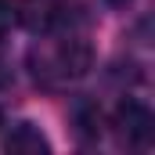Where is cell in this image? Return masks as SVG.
<instances>
[{"instance_id":"1","label":"cell","mask_w":155,"mask_h":155,"mask_svg":"<svg viewBox=\"0 0 155 155\" xmlns=\"http://www.w3.org/2000/svg\"><path fill=\"white\" fill-rule=\"evenodd\" d=\"M90 61H94L90 43L79 33H72V29L47 33V40H40L29 51V72L43 87H65V83L83 79Z\"/></svg>"},{"instance_id":"2","label":"cell","mask_w":155,"mask_h":155,"mask_svg":"<svg viewBox=\"0 0 155 155\" xmlns=\"http://www.w3.org/2000/svg\"><path fill=\"white\" fill-rule=\"evenodd\" d=\"M76 4L72 0H25L22 4V22L33 29V33H61V29H72L76 22Z\"/></svg>"},{"instance_id":"3","label":"cell","mask_w":155,"mask_h":155,"mask_svg":"<svg viewBox=\"0 0 155 155\" xmlns=\"http://www.w3.org/2000/svg\"><path fill=\"white\" fill-rule=\"evenodd\" d=\"M116 126H119V134H123V141L130 148H148L152 144L155 119L141 101H123L119 112H116Z\"/></svg>"},{"instance_id":"4","label":"cell","mask_w":155,"mask_h":155,"mask_svg":"<svg viewBox=\"0 0 155 155\" xmlns=\"http://www.w3.org/2000/svg\"><path fill=\"white\" fill-rule=\"evenodd\" d=\"M4 148H7V152H18V155H40V152H51L47 137L40 134L33 123H18V126L4 137Z\"/></svg>"},{"instance_id":"5","label":"cell","mask_w":155,"mask_h":155,"mask_svg":"<svg viewBox=\"0 0 155 155\" xmlns=\"http://www.w3.org/2000/svg\"><path fill=\"white\" fill-rule=\"evenodd\" d=\"M15 15H18L15 4H11V0H0V40L7 36V29L15 25Z\"/></svg>"},{"instance_id":"6","label":"cell","mask_w":155,"mask_h":155,"mask_svg":"<svg viewBox=\"0 0 155 155\" xmlns=\"http://www.w3.org/2000/svg\"><path fill=\"white\" fill-rule=\"evenodd\" d=\"M108 4H116V7H119V4H130V0H108Z\"/></svg>"}]
</instances>
